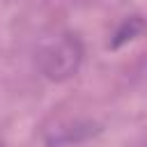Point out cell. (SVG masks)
I'll return each mask as SVG.
<instances>
[{
	"instance_id": "277c9868",
	"label": "cell",
	"mask_w": 147,
	"mask_h": 147,
	"mask_svg": "<svg viewBox=\"0 0 147 147\" xmlns=\"http://www.w3.org/2000/svg\"><path fill=\"white\" fill-rule=\"evenodd\" d=\"M0 147H5V145H2V140H0Z\"/></svg>"
},
{
	"instance_id": "7a4b0ae2",
	"label": "cell",
	"mask_w": 147,
	"mask_h": 147,
	"mask_svg": "<svg viewBox=\"0 0 147 147\" xmlns=\"http://www.w3.org/2000/svg\"><path fill=\"white\" fill-rule=\"evenodd\" d=\"M101 131L99 124L94 122H83V119H76V122H64V124H57L53 129L46 131L44 140L48 147H62V145H78L92 136H96Z\"/></svg>"
},
{
	"instance_id": "3957f363",
	"label": "cell",
	"mask_w": 147,
	"mask_h": 147,
	"mask_svg": "<svg viewBox=\"0 0 147 147\" xmlns=\"http://www.w3.org/2000/svg\"><path fill=\"white\" fill-rule=\"evenodd\" d=\"M142 25H145V23H142V16H140V14L126 16V18L119 23V28L113 32L108 46H110V48H119V46H124L126 41H133V39L142 32Z\"/></svg>"
},
{
	"instance_id": "6da1fadb",
	"label": "cell",
	"mask_w": 147,
	"mask_h": 147,
	"mask_svg": "<svg viewBox=\"0 0 147 147\" xmlns=\"http://www.w3.org/2000/svg\"><path fill=\"white\" fill-rule=\"evenodd\" d=\"M85 46L74 32H62L37 48V69L44 78L53 83H64L74 78L83 64Z\"/></svg>"
}]
</instances>
